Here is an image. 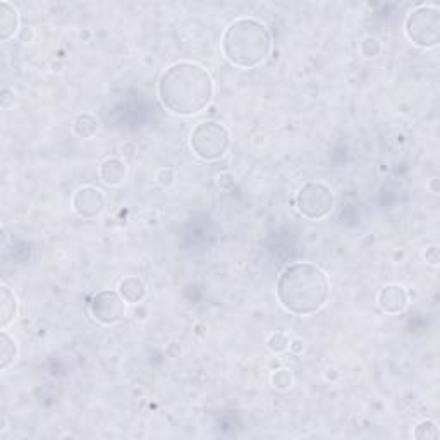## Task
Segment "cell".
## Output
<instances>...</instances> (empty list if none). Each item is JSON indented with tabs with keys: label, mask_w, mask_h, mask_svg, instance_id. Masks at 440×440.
I'll use <instances>...</instances> for the list:
<instances>
[{
	"label": "cell",
	"mask_w": 440,
	"mask_h": 440,
	"mask_svg": "<svg viewBox=\"0 0 440 440\" xmlns=\"http://www.w3.org/2000/svg\"><path fill=\"white\" fill-rule=\"evenodd\" d=\"M157 91L160 102L169 112L191 117L210 105L213 98V81L203 66L181 60L164 71Z\"/></svg>",
	"instance_id": "6da1fadb"
},
{
	"label": "cell",
	"mask_w": 440,
	"mask_h": 440,
	"mask_svg": "<svg viewBox=\"0 0 440 440\" xmlns=\"http://www.w3.org/2000/svg\"><path fill=\"white\" fill-rule=\"evenodd\" d=\"M89 313L103 325H114L126 317V299L119 291L105 289L93 296L89 303Z\"/></svg>",
	"instance_id": "52a82bcc"
},
{
	"label": "cell",
	"mask_w": 440,
	"mask_h": 440,
	"mask_svg": "<svg viewBox=\"0 0 440 440\" xmlns=\"http://www.w3.org/2000/svg\"><path fill=\"white\" fill-rule=\"evenodd\" d=\"M380 42H378L377 38L368 37L364 38L363 44H361V53H363L364 57H368V59H370V57H377L378 53H380Z\"/></svg>",
	"instance_id": "d6986e66"
},
{
	"label": "cell",
	"mask_w": 440,
	"mask_h": 440,
	"mask_svg": "<svg viewBox=\"0 0 440 440\" xmlns=\"http://www.w3.org/2000/svg\"><path fill=\"white\" fill-rule=\"evenodd\" d=\"M425 258H427V262L430 265H437L439 263V248L437 246H432L430 249H427V253H425Z\"/></svg>",
	"instance_id": "44dd1931"
},
{
	"label": "cell",
	"mask_w": 440,
	"mask_h": 440,
	"mask_svg": "<svg viewBox=\"0 0 440 440\" xmlns=\"http://www.w3.org/2000/svg\"><path fill=\"white\" fill-rule=\"evenodd\" d=\"M220 45L222 53L232 66L252 69L270 55L272 37L263 23L252 17H241L225 28Z\"/></svg>",
	"instance_id": "3957f363"
},
{
	"label": "cell",
	"mask_w": 440,
	"mask_h": 440,
	"mask_svg": "<svg viewBox=\"0 0 440 440\" xmlns=\"http://www.w3.org/2000/svg\"><path fill=\"white\" fill-rule=\"evenodd\" d=\"M272 384H274V387L279 389V391H285V389H289L292 385L291 371H289L288 368H281V370H277L274 373V377H272Z\"/></svg>",
	"instance_id": "ac0fdd59"
},
{
	"label": "cell",
	"mask_w": 440,
	"mask_h": 440,
	"mask_svg": "<svg viewBox=\"0 0 440 440\" xmlns=\"http://www.w3.org/2000/svg\"><path fill=\"white\" fill-rule=\"evenodd\" d=\"M414 439L423 440V439H439V427L430 420H425L421 423L416 425L413 432Z\"/></svg>",
	"instance_id": "2e32d148"
},
{
	"label": "cell",
	"mask_w": 440,
	"mask_h": 440,
	"mask_svg": "<svg viewBox=\"0 0 440 440\" xmlns=\"http://www.w3.org/2000/svg\"><path fill=\"white\" fill-rule=\"evenodd\" d=\"M12 95H14L12 89H9V88L2 89V107H3V109H9V107H10L9 96H12Z\"/></svg>",
	"instance_id": "7402d4cb"
},
{
	"label": "cell",
	"mask_w": 440,
	"mask_h": 440,
	"mask_svg": "<svg viewBox=\"0 0 440 440\" xmlns=\"http://www.w3.org/2000/svg\"><path fill=\"white\" fill-rule=\"evenodd\" d=\"M231 145V134L224 124L215 121L200 123L189 136V146L198 159L205 162L219 160L227 153Z\"/></svg>",
	"instance_id": "277c9868"
},
{
	"label": "cell",
	"mask_w": 440,
	"mask_h": 440,
	"mask_svg": "<svg viewBox=\"0 0 440 440\" xmlns=\"http://www.w3.org/2000/svg\"><path fill=\"white\" fill-rule=\"evenodd\" d=\"M17 356V346L16 341L7 334L6 331H2L0 334V360H2V370H7L10 367V363H14Z\"/></svg>",
	"instance_id": "9a60e30c"
},
{
	"label": "cell",
	"mask_w": 440,
	"mask_h": 440,
	"mask_svg": "<svg viewBox=\"0 0 440 440\" xmlns=\"http://www.w3.org/2000/svg\"><path fill=\"white\" fill-rule=\"evenodd\" d=\"M378 305L385 313H401L407 306V292L403 285L389 284L378 294Z\"/></svg>",
	"instance_id": "9c48e42d"
},
{
	"label": "cell",
	"mask_w": 440,
	"mask_h": 440,
	"mask_svg": "<svg viewBox=\"0 0 440 440\" xmlns=\"http://www.w3.org/2000/svg\"><path fill=\"white\" fill-rule=\"evenodd\" d=\"M0 292H2V308H0L2 317H0V325H2V328H6L7 325L16 318L17 301H16V296L12 294V291H10L7 285H2V288H0Z\"/></svg>",
	"instance_id": "4fadbf2b"
},
{
	"label": "cell",
	"mask_w": 440,
	"mask_h": 440,
	"mask_svg": "<svg viewBox=\"0 0 440 440\" xmlns=\"http://www.w3.org/2000/svg\"><path fill=\"white\" fill-rule=\"evenodd\" d=\"M296 209L305 219L322 220L334 210L335 198L331 186L320 181H308L296 193Z\"/></svg>",
	"instance_id": "8992f818"
},
{
	"label": "cell",
	"mask_w": 440,
	"mask_h": 440,
	"mask_svg": "<svg viewBox=\"0 0 440 440\" xmlns=\"http://www.w3.org/2000/svg\"><path fill=\"white\" fill-rule=\"evenodd\" d=\"M73 131L83 139L93 138V136L96 134V131H98V121H96L91 114H80V116L74 119Z\"/></svg>",
	"instance_id": "5bb4252c"
},
{
	"label": "cell",
	"mask_w": 440,
	"mask_h": 440,
	"mask_svg": "<svg viewBox=\"0 0 440 440\" xmlns=\"http://www.w3.org/2000/svg\"><path fill=\"white\" fill-rule=\"evenodd\" d=\"M404 31L413 45L434 49L440 42V10L434 6L416 7L406 17Z\"/></svg>",
	"instance_id": "5b68a950"
},
{
	"label": "cell",
	"mask_w": 440,
	"mask_h": 440,
	"mask_svg": "<svg viewBox=\"0 0 440 440\" xmlns=\"http://www.w3.org/2000/svg\"><path fill=\"white\" fill-rule=\"evenodd\" d=\"M119 292H121V296L126 299V303H131V305H138V303H141L143 299H145L146 285H145V282L141 281V279L131 275V277H126L124 281H121Z\"/></svg>",
	"instance_id": "7c38bea8"
},
{
	"label": "cell",
	"mask_w": 440,
	"mask_h": 440,
	"mask_svg": "<svg viewBox=\"0 0 440 440\" xmlns=\"http://www.w3.org/2000/svg\"><path fill=\"white\" fill-rule=\"evenodd\" d=\"M19 28V12L9 2H0V38L7 42Z\"/></svg>",
	"instance_id": "8fae6325"
},
{
	"label": "cell",
	"mask_w": 440,
	"mask_h": 440,
	"mask_svg": "<svg viewBox=\"0 0 440 440\" xmlns=\"http://www.w3.org/2000/svg\"><path fill=\"white\" fill-rule=\"evenodd\" d=\"M126 176H127L126 164H124L121 159H117V157L103 160L102 166H100V179H102L103 184L107 186L123 184Z\"/></svg>",
	"instance_id": "30bf717a"
},
{
	"label": "cell",
	"mask_w": 440,
	"mask_h": 440,
	"mask_svg": "<svg viewBox=\"0 0 440 440\" xmlns=\"http://www.w3.org/2000/svg\"><path fill=\"white\" fill-rule=\"evenodd\" d=\"M157 181H159L160 186H170L174 182V170L170 167H164L157 173Z\"/></svg>",
	"instance_id": "ffe728a7"
},
{
	"label": "cell",
	"mask_w": 440,
	"mask_h": 440,
	"mask_svg": "<svg viewBox=\"0 0 440 440\" xmlns=\"http://www.w3.org/2000/svg\"><path fill=\"white\" fill-rule=\"evenodd\" d=\"M289 342L291 341H289V337L284 334V332H275V334H272L270 337H268L267 344L272 353H284L288 351Z\"/></svg>",
	"instance_id": "e0dca14e"
},
{
	"label": "cell",
	"mask_w": 440,
	"mask_h": 440,
	"mask_svg": "<svg viewBox=\"0 0 440 440\" xmlns=\"http://www.w3.org/2000/svg\"><path fill=\"white\" fill-rule=\"evenodd\" d=\"M275 292L285 311L306 317L324 308L331 294V282L317 265L296 262L281 272Z\"/></svg>",
	"instance_id": "7a4b0ae2"
},
{
	"label": "cell",
	"mask_w": 440,
	"mask_h": 440,
	"mask_svg": "<svg viewBox=\"0 0 440 440\" xmlns=\"http://www.w3.org/2000/svg\"><path fill=\"white\" fill-rule=\"evenodd\" d=\"M73 209L83 219H96L105 210V196L100 189L85 186L74 193Z\"/></svg>",
	"instance_id": "ba28073f"
},
{
	"label": "cell",
	"mask_w": 440,
	"mask_h": 440,
	"mask_svg": "<svg viewBox=\"0 0 440 440\" xmlns=\"http://www.w3.org/2000/svg\"><path fill=\"white\" fill-rule=\"evenodd\" d=\"M289 349H292L294 353H299L303 349V344L299 341H294V342H289Z\"/></svg>",
	"instance_id": "603a6c76"
}]
</instances>
